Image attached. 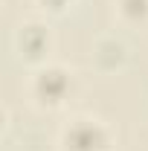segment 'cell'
Listing matches in <instances>:
<instances>
[{
    "label": "cell",
    "mask_w": 148,
    "mask_h": 151,
    "mask_svg": "<svg viewBox=\"0 0 148 151\" xmlns=\"http://www.w3.org/2000/svg\"><path fill=\"white\" fill-rule=\"evenodd\" d=\"M58 151H111V128L96 116H73L58 134Z\"/></svg>",
    "instance_id": "obj_1"
},
{
    "label": "cell",
    "mask_w": 148,
    "mask_h": 151,
    "mask_svg": "<svg viewBox=\"0 0 148 151\" xmlns=\"http://www.w3.org/2000/svg\"><path fill=\"white\" fill-rule=\"evenodd\" d=\"M29 93L41 108H61L73 93V73L64 64H38L29 78Z\"/></svg>",
    "instance_id": "obj_2"
},
{
    "label": "cell",
    "mask_w": 148,
    "mask_h": 151,
    "mask_svg": "<svg viewBox=\"0 0 148 151\" xmlns=\"http://www.w3.org/2000/svg\"><path fill=\"white\" fill-rule=\"evenodd\" d=\"M15 44H18V52L26 58V61H41V64H44V55H47L52 38H50V29H47L41 20H26V23L18 26Z\"/></svg>",
    "instance_id": "obj_3"
},
{
    "label": "cell",
    "mask_w": 148,
    "mask_h": 151,
    "mask_svg": "<svg viewBox=\"0 0 148 151\" xmlns=\"http://www.w3.org/2000/svg\"><path fill=\"white\" fill-rule=\"evenodd\" d=\"M93 58L102 70H113L125 61V41L116 35H102L93 47Z\"/></svg>",
    "instance_id": "obj_4"
},
{
    "label": "cell",
    "mask_w": 148,
    "mask_h": 151,
    "mask_svg": "<svg viewBox=\"0 0 148 151\" xmlns=\"http://www.w3.org/2000/svg\"><path fill=\"white\" fill-rule=\"evenodd\" d=\"M113 9L125 23H145L148 20V0H113Z\"/></svg>",
    "instance_id": "obj_5"
},
{
    "label": "cell",
    "mask_w": 148,
    "mask_h": 151,
    "mask_svg": "<svg viewBox=\"0 0 148 151\" xmlns=\"http://www.w3.org/2000/svg\"><path fill=\"white\" fill-rule=\"evenodd\" d=\"M44 9H50V12H61V9H67L70 3H75V0H38Z\"/></svg>",
    "instance_id": "obj_6"
}]
</instances>
